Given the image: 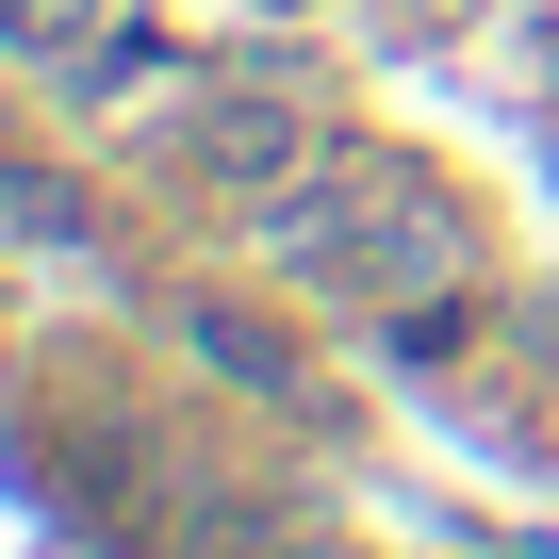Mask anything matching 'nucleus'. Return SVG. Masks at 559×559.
<instances>
[{"instance_id": "obj_1", "label": "nucleus", "mask_w": 559, "mask_h": 559, "mask_svg": "<svg viewBox=\"0 0 559 559\" xmlns=\"http://www.w3.org/2000/svg\"><path fill=\"white\" fill-rule=\"evenodd\" d=\"M280 263L313 280V297H346V313H379V330H412V313H461V280H477V214L428 181V165H395V148H330L280 214H247Z\"/></svg>"}, {"instance_id": "obj_2", "label": "nucleus", "mask_w": 559, "mask_h": 559, "mask_svg": "<svg viewBox=\"0 0 559 559\" xmlns=\"http://www.w3.org/2000/svg\"><path fill=\"white\" fill-rule=\"evenodd\" d=\"M330 148H346V132L313 116V83H280V67H214V83H181V116H165V181L214 198V214H280Z\"/></svg>"}, {"instance_id": "obj_3", "label": "nucleus", "mask_w": 559, "mask_h": 559, "mask_svg": "<svg viewBox=\"0 0 559 559\" xmlns=\"http://www.w3.org/2000/svg\"><path fill=\"white\" fill-rule=\"evenodd\" d=\"M99 34H116V0H0V67H67L83 83Z\"/></svg>"}]
</instances>
